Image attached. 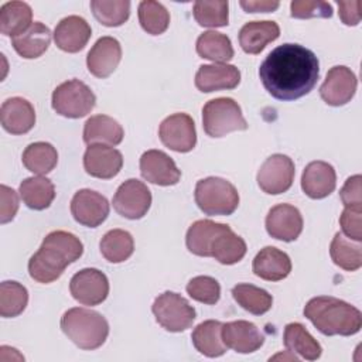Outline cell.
<instances>
[{"label":"cell","mask_w":362,"mask_h":362,"mask_svg":"<svg viewBox=\"0 0 362 362\" xmlns=\"http://www.w3.org/2000/svg\"><path fill=\"white\" fill-rule=\"evenodd\" d=\"M259 76L264 89L279 100H296L310 93L320 76L317 55L300 44H283L267 54Z\"/></svg>","instance_id":"6da1fadb"},{"label":"cell","mask_w":362,"mask_h":362,"mask_svg":"<svg viewBox=\"0 0 362 362\" xmlns=\"http://www.w3.org/2000/svg\"><path fill=\"white\" fill-rule=\"evenodd\" d=\"M82 253L83 245L79 238L66 230H54L44 238L40 249L30 257V277L42 284L52 283Z\"/></svg>","instance_id":"7a4b0ae2"},{"label":"cell","mask_w":362,"mask_h":362,"mask_svg":"<svg viewBox=\"0 0 362 362\" xmlns=\"http://www.w3.org/2000/svg\"><path fill=\"white\" fill-rule=\"evenodd\" d=\"M304 317L324 335L349 337L362 328L361 311L349 303L331 296L311 298L304 307Z\"/></svg>","instance_id":"3957f363"},{"label":"cell","mask_w":362,"mask_h":362,"mask_svg":"<svg viewBox=\"0 0 362 362\" xmlns=\"http://www.w3.org/2000/svg\"><path fill=\"white\" fill-rule=\"evenodd\" d=\"M62 332L81 349L93 351L102 346L109 335L106 318L93 310L74 307L61 318Z\"/></svg>","instance_id":"277c9868"},{"label":"cell","mask_w":362,"mask_h":362,"mask_svg":"<svg viewBox=\"0 0 362 362\" xmlns=\"http://www.w3.org/2000/svg\"><path fill=\"white\" fill-rule=\"evenodd\" d=\"M194 197L198 208L209 216L232 215L239 205V194L235 185L219 177L199 180Z\"/></svg>","instance_id":"5b68a950"},{"label":"cell","mask_w":362,"mask_h":362,"mask_svg":"<svg viewBox=\"0 0 362 362\" xmlns=\"http://www.w3.org/2000/svg\"><path fill=\"white\" fill-rule=\"evenodd\" d=\"M202 126L209 137H223L230 132L246 130L247 122L232 98H215L202 107Z\"/></svg>","instance_id":"8992f818"},{"label":"cell","mask_w":362,"mask_h":362,"mask_svg":"<svg viewBox=\"0 0 362 362\" xmlns=\"http://www.w3.org/2000/svg\"><path fill=\"white\" fill-rule=\"evenodd\" d=\"M51 103L58 115L79 119L92 112L96 105V96L82 81L69 79L54 89Z\"/></svg>","instance_id":"52a82bcc"},{"label":"cell","mask_w":362,"mask_h":362,"mask_svg":"<svg viewBox=\"0 0 362 362\" xmlns=\"http://www.w3.org/2000/svg\"><path fill=\"white\" fill-rule=\"evenodd\" d=\"M151 311L156 321L170 332H182L188 329L195 321V308L181 294L173 291H164L160 294L153 305Z\"/></svg>","instance_id":"ba28073f"},{"label":"cell","mask_w":362,"mask_h":362,"mask_svg":"<svg viewBox=\"0 0 362 362\" xmlns=\"http://www.w3.org/2000/svg\"><path fill=\"white\" fill-rule=\"evenodd\" d=\"M294 163L286 154H272L264 160L257 171V185L270 195L286 192L294 180Z\"/></svg>","instance_id":"9c48e42d"},{"label":"cell","mask_w":362,"mask_h":362,"mask_svg":"<svg viewBox=\"0 0 362 362\" xmlns=\"http://www.w3.org/2000/svg\"><path fill=\"white\" fill-rule=\"evenodd\" d=\"M151 205V192L147 185L136 178L124 181L113 197L115 211L127 219L143 218Z\"/></svg>","instance_id":"30bf717a"},{"label":"cell","mask_w":362,"mask_h":362,"mask_svg":"<svg viewBox=\"0 0 362 362\" xmlns=\"http://www.w3.org/2000/svg\"><path fill=\"white\" fill-rule=\"evenodd\" d=\"M161 143L177 153H188L197 144V130L192 117L187 113H174L165 117L160 127Z\"/></svg>","instance_id":"8fae6325"},{"label":"cell","mask_w":362,"mask_h":362,"mask_svg":"<svg viewBox=\"0 0 362 362\" xmlns=\"http://www.w3.org/2000/svg\"><path fill=\"white\" fill-rule=\"evenodd\" d=\"M69 291L79 304L98 305L103 303L109 294V280L106 274L98 269H82L72 276Z\"/></svg>","instance_id":"7c38bea8"},{"label":"cell","mask_w":362,"mask_h":362,"mask_svg":"<svg viewBox=\"0 0 362 362\" xmlns=\"http://www.w3.org/2000/svg\"><path fill=\"white\" fill-rule=\"evenodd\" d=\"M358 79L345 65L332 66L320 88L321 99L329 106H344L355 96Z\"/></svg>","instance_id":"4fadbf2b"},{"label":"cell","mask_w":362,"mask_h":362,"mask_svg":"<svg viewBox=\"0 0 362 362\" xmlns=\"http://www.w3.org/2000/svg\"><path fill=\"white\" fill-rule=\"evenodd\" d=\"M109 209L106 197L89 188L76 191L71 201L74 219L88 228H96L103 223L109 215Z\"/></svg>","instance_id":"5bb4252c"},{"label":"cell","mask_w":362,"mask_h":362,"mask_svg":"<svg viewBox=\"0 0 362 362\" xmlns=\"http://www.w3.org/2000/svg\"><path fill=\"white\" fill-rule=\"evenodd\" d=\"M140 173L146 181L161 187L175 185L181 178L174 160L161 150H147L141 154Z\"/></svg>","instance_id":"9a60e30c"},{"label":"cell","mask_w":362,"mask_h":362,"mask_svg":"<svg viewBox=\"0 0 362 362\" xmlns=\"http://www.w3.org/2000/svg\"><path fill=\"white\" fill-rule=\"evenodd\" d=\"M266 230L277 240L293 242L303 230V216L294 205H274L266 216Z\"/></svg>","instance_id":"2e32d148"},{"label":"cell","mask_w":362,"mask_h":362,"mask_svg":"<svg viewBox=\"0 0 362 362\" xmlns=\"http://www.w3.org/2000/svg\"><path fill=\"white\" fill-rule=\"evenodd\" d=\"M123 165V156L119 150L105 144H90L83 154L85 171L102 180L113 178L119 174Z\"/></svg>","instance_id":"e0dca14e"},{"label":"cell","mask_w":362,"mask_h":362,"mask_svg":"<svg viewBox=\"0 0 362 362\" xmlns=\"http://www.w3.org/2000/svg\"><path fill=\"white\" fill-rule=\"evenodd\" d=\"M122 59L120 42L113 37H100L86 55L88 71L96 78H107Z\"/></svg>","instance_id":"ac0fdd59"},{"label":"cell","mask_w":362,"mask_h":362,"mask_svg":"<svg viewBox=\"0 0 362 362\" xmlns=\"http://www.w3.org/2000/svg\"><path fill=\"white\" fill-rule=\"evenodd\" d=\"M240 82V71L229 64L201 65L195 74V86L204 93L235 89Z\"/></svg>","instance_id":"d6986e66"},{"label":"cell","mask_w":362,"mask_h":362,"mask_svg":"<svg viewBox=\"0 0 362 362\" xmlns=\"http://www.w3.org/2000/svg\"><path fill=\"white\" fill-rule=\"evenodd\" d=\"M222 339L228 348L239 354H252L264 342V337L259 328L245 320L225 322L222 325Z\"/></svg>","instance_id":"ffe728a7"},{"label":"cell","mask_w":362,"mask_h":362,"mask_svg":"<svg viewBox=\"0 0 362 362\" xmlns=\"http://www.w3.org/2000/svg\"><path fill=\"white\" fill-rule=\"evenodd\" d=\"M90 35V25L85 18L79 16H68L62 18L54 30V41L57 47L71 54L83 49Z\"/></svg>","instance_id":"44dd1931"},{"label":"cell","mask_w":362,"mask_h":362,"mask_svg":"<svg viewBox=\"0 0 362 362\" xmlns=\"http://www.w3.org/2000/svg\"><path fill=\"white\" fill-rule=\"evenodd\" d=\"M0 122L6 132L11 134H24L35 124L34 106L24 98H10L4 100L0 107Z\"/></svg>","instance_id":"7402d4cb"},{"label":"cell","mask_w":362,"mask_h":362,"mask_svg":"<svg viewBox=\"0 0 362 362\" xmlns=\"http://www.w3.org/2000/svg\"><path fill=\"white\" fill-rule=\"evenodd\" d=\"M337 185V174L331 164L325 161H311L301 175V188L313 199L328 197Z\"/></svg>","instance_id":"603a6c76"},{"label":"cell","mask_w":362,"mask_h":362,"mask_svg":"<svg viewBox=\"0 0 362 362\" xmlns=\"http://www.w3.org/2000/svg\"><path fill=\"white\" fill-rule=\"evenodd\" d=\"M253 273L267 281H280L291 272L288 255L274 246H266L255 256L252 264Z\"/></svg>","instance_id":"cb8c5ba5"},{"label":"cell","mask_w":362,"mask_h":362,"mask_svg":"<svg viewBox=\"0 0 362 362\" xmlns=\"http://www.w3.org/2000/svg\"><path fill=\"white\" fill-rule=\"evenodd\" d=\"M124 136L122 124L107 115L90 116L83 126V141L90 144L117 146Z\"/></svg>","instance_id":"d4e9b609"},{"label":"cell","mask_w":362,"mask_h":362,"mask_svg":"<svg viewBox=\"0 0 362 362\" xmlns=\"http://www.w3.org/2000/svg\"><path fill=\"white\" fill-rule=\"evenodd\" d=\"M280 27L276 21H249L239 31V44L246 54H260L264 47L277 40Z\"/></svg>","instance_id":"484cf974"},{"label":"cell","mask_w":362,"mask_h":362,"mask_svg":"<svg viewBox=\"0 0 362 362\" xmlns=\"http://www.w3.org/2000/svg\"><path fill=\"white\" fill-rule=\"evenodd\" d=\"M49 44L51 30L40 21H34L27 31L11 38L13 48L20 57L25 59H34L41 57L48 49Z\"/></svg>","instance_id":"4316f807"},{"label":"cell","mask_w":362,"mask_h":362,"mask_svg":"<svg viewBox=\"0 0 362 362\" xmlns=\"http://www.w3.org/2000/svg\"><path fill=\"white\" fill-rule=\"evenodd\" d=\"M222 325L221 321L206 320L194 328L191 339L199 354L208 358H218L226 352L228 346L222 339Z\"/></svg>","instance_id":"83f0119b"},{"label":"cell","mask_w":362,"mask_h":362,"mask_svg":"<svg viewBox=\"0 0 362 362\" xmlns=\"http://www.w3.org/2000/svg\"><path fill=\"white\" fill-rule=\"evenodd\" d=\"M283 342L287 352L297 354L307 361H317L322 354L320 342L300 322L286 325Z\"/></svg>","instance_id":"f1b7e54d"},{"label":"cell","mask_w":362,"mask_h":362,"mask_svg":"<svg viewBox=\"0 0 362 362\" xmlns=\"http://www.w3.org/2000/svg\"><path fill=\"white\" fill-rule=\"evenodd\" d=\"M246 242L236 235L230 226L223 225L211 243V257L222 264H235L246 255Z\"/></svg>","instance_id":"f546056e"},{"label":"cell","mask_w":362,"mask_h":362,"mask_svg":"<svg viewBox=\"0 0 362 362\" xmlns=\"http://www.w3.org/2000/svg\"><path fill=\"white\" fill-rule=\"evenodd\" d=\"M33 24V10L24 1H7L0 8V31L11 38L23 34Z\"/></svg>","instance_id":"4dcf8cb0"},{"label":"cell","mask_w":362,"mask_h":362,"mask_svg":"<svg viewBox=\"0 0 362 362\" xmlns=\"http://www.w3.org/2000/svg\"><path fill=\"white\" fill-rule=\"evenodd\" d=\"M20 195L28 208L42 211L52 204L55 187L47 177H28L20 184Z\"/></svg>","instance_id":"1f68e13d"},{"label":"cell","mask_w":362,"mask_h":362,"mask_svg":"<svg viewBox=\"0 0 362 362\" xmlns=\"http://www.w3.org/2000/svg\"><path fill=\"white\" fill-rule=\"evenodd\" d=\"M195 48L201 58L209 59L214 64H226L235 54L229 37L218 31L202 33L197 40Z\"/></svg>","instance_id":"d6a6232c"},{"label":"cell","mask_w":362,"mask_h":362,"mask_svg":"<svg viewBox=\"0 0 362 362\" xmlns=\"http://www.w3.org/2000/svg\"><path fill=\"white\" fill-rule=\"evenodd\" d=\"M225 223H218L211 219H199L195 221L187 230L185 243L187 249L202 257H211V243L214 238L219 233Z\"/></svg>","instance_id":"836d02e7"},{"label":"cell","mask_w":362,"mask_h":362,"mask_svg":"<svg viewBox=\"0 0 362 362\" xmlns=\"http://www.w3.org/2000/svg\"><path fill=\"white\" fill-rule=\"evenodd\" d=\"M329 255L332 262L346 272H355L362 266L361 242L346 238L342 232L335 233L329 246Z\"/></svg>","instance_id":"e575fe53"},{"label":"cell","mask_w":362,"mask_h":362,"mask_svg":"<svg viewBox=\"0 0 362 362\" xmlns=\"http://www.w3.org/2000/svg\"><path fill=\"white\" fill-rule=\"evenodd\" d=\"M21 160L28 171L44 175L55 168L58 163V153L52 144L45 141H35L25 147Z\"/></svg>","instance_id":"d590c367"},{"label":"cell","mask_w":362,"mask_h":362,"mask_svg":"<svg viewBox=\"0 0 362 362\" xmlns=\"http://www.w3.org/2000/svg\"><path fill=\"white\" fill-rule=\"evenodd\" d=\"M102 256L110 263H122L134 252V240L127 230L112 229L103 235L99 243Z\"/></svg>","instance_id":"8d00e7d4"},{"label":"cell","mask_w":362,"mask_h":362,"mask_svg":"<svg viewBox=\"0 0 362 362\" xmlns=\"http://www.w3.org/2000/svg\"><path fill=\"white\" fill-rule=\"evenodd\" d=\"M235 301L253 315H263L273 305V297L266 290L249 283L236 284L232 288Z\"/></svg>","instance_id":"74e56055"},{"label":"cell","mask_w":362,"mask_h":362,"mask_svg":"<svg viewBox=\"0 0 362 362\" xmlns=\"http://www.w3.org/2000/svg\"><path fill=\"white\" fill-rule=\"evenodd\" d=\"M192 14L195 21L202 27H225L229 24V3L222 0H198L194 3Z\"/></svg>","instance_id":"f35d334b"},{"label":"cell","mask_w":362,"mask_h":362,"mask_svg":"<svg viewBox=\"0 0 362 362\" xmlns=\"http://www.w3.org/2000/svg\"><path fill=\"white\" fill-rule=\"evenodd\" d=\"M28 303V291L18 281H3L0 284V315L13 318L20 315Z\"/></svg>","instance_id":"ab89813d"},{"label":"cell","mask_w":362,"mask_h":362,"mask_svg":"<svg viewBox=\"0 0 362 362\" xmlns=\"http://www.w3.org/2000/svg\"><path fill=\"white\" fill-rule=\"evenodd\" d=\"M90 8L95 18L106 27H119L130 16V1L127 0H92Z\"/></svg>","instance_id":"60d3db41"},{"label":"cell","mask_w":362,"mask_h":362,"mask_svg":"<svg viewBox=\"0 0 362 362\" xmlns=\"http://www.w3.org/2000/svg\"><path fill=\"white\" fill-rule=\"evenodd\" d=\"M139 21L146 33L160 35L170 25V13L161 3L144 0L139 4Z\"/></svg>","instance_id":"b9f144b4"},{"label":"cell","mask_w":362,"mask_h":362,"mask_svg":"<svg viewBox=\"0 0 362 362\" xmlns=\"http://www.w3.org/2000/svg\"><path fill=\"white\" fill-rule=\"evenodd\" d=\"M187 293L192 300L212 305L219 301L221 286L211 276H197L188 281Z\"/></svg>","instance_id":"7bdbcfd3"},{"label":"cell","mask_w":362,"mask_h":362,"mask_svg":"<svg viewBox=\"0 0 362 362\" xmlns=\"http://www.w3.org/2000/svg\"><path fill=\"white\" fill-rule=\"evenodd\" d=\"M291 17L294 18H329L332 17V7L322 0H294L290 3Z\"/></svg>","instance_id":"ee69618b"},{"label":"cell","mask_w":362,"mask_h":362,"mask_svg":"<svg viewBox=\"0 0 362 362\" xmlns=\"http://www.w3.org/2000/svg\"><path fill=\"white\" fill-rule=\"evenodd\" d=\"M362 206H345L341 216L339 225L342 228V233L356 242L362 240Z\"/></svg>","instance_id":"f6af8a7d"},{"label":"cell","mask_w":362,"mask_h":362,"mask_svg":"<svg viewBox=\"0 0 362 362\" xmlns=\"http://www.w3.org/2000/svg\"><path fill=\"white\" fill-rule=\"evenodd\" d=\"M361 175L349 177L344 187L339 191L341 201L344 206H362V188H361Z\"/></svg>","instance_id":"bcb514c9"},{"label":"cell","mask_w":362,"mask_h":362,"mask_svg":"<svg viewBox=\"0 0 362 362\" xmlns=\"http://www.w3.org/2000/svg\"><path fill=\"white\" fill-rule=\"evenodd\" d=\"M0 197H1V204H0V222L7 223L14 219L17 211H18V195L17 192L7 187L1 185L0 187Z\"/></svg>","instance_id":"7dc6e473"},{"label":"cell","mask_w":362,"mask_h":362,"mask_svg":"<svg viewBox=\"0 0 362 362\" xmlns=\"http://www.w3.org/2000/svg\"><path fill=\"white\" fill-rule=\"evenodd\" d=\"M339 8V18L346 25H356L361 21L362 17V1L354 0V1H338Z\"/></svg>","instance_id":"c3c4849f"},{"label":"cell","mask_w":362,"mask_h":362,"mask_svg":"<svg viewBox=\"0 0 362 362\" xmlns=\"http://www.w3.org/2000/svg\"><path fill=\"white\" fill-rule=\"evenodd\" d=\"M240 7L246 11V13H270L279 8L280 3L279 1H259V0H242Z\"/></svg>","instance_id":"681fc988"}]
</instances>
